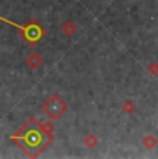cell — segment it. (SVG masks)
Segmentation results:
<instances>
[{"label":"cell","instance_id":"6da1fadb","mask_svg":"<svg viewBox=\"0 0 158 159\" xmlns=\"http://www.w3.org/2000/svg\"><path fill=\"white\" fill-rule=\"evenodd\" d=\"M42 108H43V111L46 112L51 119H57L64 111H65V104H64V101L57 96V94H53V96L43 104Z\"/></svg>","mask_w":158,"mask_h":159},{"label":"cell","instance_id":"7a4b0ae2","mask_svg":"<svg viewBox=\"0 0 158 159\" xmlns=\"http://www.w3.org/2000/svg\"><path fill=\"white\" fill-rule=\"evenodd\" d=\"M26 65L29 66V68H32V69H36L39 65L42 64V58L39 54H36V53H31L28 57H26Z\"/></svg>","mask_w":158,"mask_h":159},{"label":"cell","instance_id":"3957f363","mask_svg":"<svg viewBox=\"0 0 158 159\" xmlns=\"http://www.w3.org/2000/svg\"><path fill=\"white\" fill-rule=\"evenodd\" d=\"M61 29L67 33V35H72V33H74L75 30H77V28H75V25H74L72 22H67V24H64Z\"/></svg>","mask_w":158,"mask_h":159},{"label":"cell","instance_id":"277c9868","mask_svg":"<svg viewBox=\"0 0 158 159\" xmlns=\"http://www.w3.org/2000/svg\"><path fill=\"white\" fill-rule=\"evenodd\" d=\"M85 144H86L87 147H90V148H93L96 144H97V140L95 136H92V134H89V136L85 139Z\"/></svg>","mask_w":158,"mask_h":159},{"label":"cell","instance_id":"5b68a950","mask_svg":"<svg viewBox=\"0 0 158 159\" xmlns=\"http://www.w3.org/2000/svg\"><path fill=\"white\" fill-rule=\"evenodd\" d=\"M144 145L147 147V148H153L154 145H156V139H154L153 136H148L144 139Z\"/></svg>","mask_w":158,"mask_h":159}]
</instances>
